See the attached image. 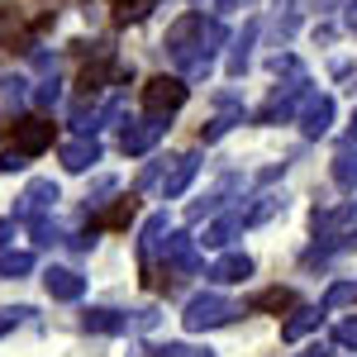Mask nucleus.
<instances>
[{"mask_svg":"<svg viewBox=\"0 0 357 357\" xmlns=\"http://www.w3.org/2000/svg\"><path fill=\"white\" fill-rule=\"evenodd\" d=\"M220 43H229V29L220 20H205V15H181L172 24V33H167V48H172L176 67L186 77H205L210 57L220 53Z\"/></svg>","mask_w":357,"mask_h":357,"instance_id":"f257e3e1","label":"nucleus"},{"mask_svg":"<svg viewBox=\"0 0 357 357\" xmlns=\"http://www.w3.org/2000/svg\"><path fill=\"white\" fill-rule=\"evenodd\" d=\"M234 314H243L238 305L229 301V296H195L191 305H186V314H181V324H186V333H205V329H220V324H229Z\"/></svg>","mask_w":357,"mask_h":357,"instance_id":"f03ea898","label":"nucleus"},{"mask_svg":"<svg viewBox=\"0 0 357 357\" xmlns=\"http://www.w3.org/2000/svg\"><path fill=\"white\" fill-rule=\"evenodd\" d=\"M186 105V82L181 77H153L143 86V110L148 114H172Z\"/></svg>","mask_w":357,"mask_h":357,"instance_id":"7ed1b4c3","label":"nucleus"},{"mask_svg":"<svg viewBox=\"0 0 357 357\" xmlns=\"http://www.w3.org/2000/svg\"><path fill=\"white\" fill-rule=\"evenodd\" d=\"M195 267H200V262H195V238L191 234H172V238H167L162 243V272L172 276H191Z\"/></svg>","mask_w":357,"mask_h":357,"instance_id":"20e7f679","label":"nucleus"},{"mask_svg":"<svg viewBox=\"0 0 357 357\" xmlns=\"http://www.w3.org/2000/svg\"><path fill=\"white\" fill-rule=\"evenodd\" d=\"M301 129L310 138H319V134H329V124H333V100L329 96H314V91H305V100H301Z\"/></svg>","mask_w":357,"mask_h":357,"instance_id":"39448f33","label":"nucleus"},{"mask_svg":"<svg viewBox=\"0 0 357 357\" xmlns=\"http://www.w3.org/2000/svg\"><path fill=\"white\" fill-rule=\"evenodd\" d=\"M15 148H20L24 158L48 153V148H53V124H48V119H20V124H15Z\"/></svg>","mask_w":357,"mask_h":357,"instance_id":"423d86ee","label":"nucleus"},{"mask_svg":"<svg viewBox=\"0 0 357 357\" xmlns=\"http://www.w3.org/2000/svg\"><path fill=\"white\" fill-rule=\"evenodd\" d=\"M162 114H148V119H138V124H129L124 134H119V148L129 153V158H138V153H148L158 138H162Z\"/></svg>","mask_w":357,"mask_h":357,"instance_id":"0eeeda50","label":"nucleus"},{"mask_svg":"<svg viewBox=\"0 0 357 357\" xmlns=\"http://www.w3.org/2000/svg\"><path fill=\"white\" fill-rule=\"evenodd\" d=\"M57 200V186L53 181H48V176H38V181H29V191L20 195V205H15V220H38V215H43V210H48V205H53Z\"/></svg>","mask_w":357,"mask_h":357,"instance_id":"6e6552de","label":"nucleus"},{"mask_svg":"<svg viewBox=\"0 0 357 357\" xmlns=\"http://www.w3.org/2000/svg\"><path fill=\"white\" fill-rule=\"evenodd\" d=\"M195 172H200V158H195V153H181V158L172 162V172L162 176V195H167V200H176V195L191 186V176H195Z\"/></svg>","mask_w":357,"mask_h":357,"instance_id":"1a4fd4ad","label":"nucleus"},{"mask_svg":"<svg viewBox=\"0 0 357 357\" xmlns=\"http://www.w3.org/2000/svg\"><path fill=\"white\" fill-rule=\"evenodd\" d=\"M43 286H48V296H53V301H82V291H86V281L77 272H67V267L43 272Z\"/></svg>","mask_w":357,"mask_h":357,"instance_id":"9d476101","label":"nucleus"},{"mask_svg":"<svg viewBox=\"0 0 357 357\" xmlns=\"http://www.w3.org/2000/svg\"><path fill=\"white\" fill-rule=\"evenodd\" d=\"M205 276H210L215 286H234V281L252 276V257H243V252H229V257H220V262H215Z\"/></svg>","mask_w":357,"mask_h":357,"instance_id":"9b49d317","label":"nucleus"},{"mask_svg":"<svg viewBox=\"0 0 357 357\" xmlns=\"http://www.w3.org/2000/svg\"><path fill=\"white\" fill-rule=\"evenodd\" d=\"M100 162V143L96 138H77V143H62V167L67 172H86V167Z\"/></svg>","mask_w":357,"mask_h":357,"instance_id":"f8f14e48","label":"nucleus"},{"mask_svg":"<svg viewBox=\"0 0 357 357\" xmlns=\"http://www.w3.org/2000/svg\"><path fill=\"white\" fill-rule=\"evenodd\" d=\"M238 229H243V215H220L215 224H205V234H200V248H215V252H220V248L234 243V234H238Z\"/></svg>","mask_w":357,"mask_h":357,"instance_id":"ddd939ff","label":"nucleus"},{"mask_svg":"<svg viewBox=\"0 0 357 357\" xmlns=\"http://www.w3.org/2000/svg\"><path fill=\"white\" fill-rule=\"evenodd\" d=\"M82 324L91 333H124L129 329V314H119V310H86Z\"/></svg>","mask_w":357,"mask_h":357,"instance_id":"4468645a","label":"nucleus"},{"mask_svg":"<svg viewBox=\"0 0 357 357\" xmlns=\"http://www.w3.org/2000/svg\"><path fill=\"white\" fill-rule=\"evenodd\" d=\"M276 210H286V195L262 191L257 200H252V205H248V210H238V215H243V229H248V224H262V220H272Z\"/></svg>","mask_w":357,"mask_h":357,"instance_id":"2eb2a0df","label":"nucleus"},{"mask_svg":"<svg viewBox=\"0 0 357 357\" xmlns=\"http://www.w3.org/2000/svg\"><path fill=\"white\" fill-rule=\"evenodd\" d=\"M319 319H324V305H319V310H310V305H305V310H296V314L281 324V338H291V343H296V338H305L310 329H319Z\"/></svg>","mask_w":357,"mask_h":357,"instance_id":"dca6fc26","label":"nucleus"},{"mask_svg":"<svg viewBox=\"0 0 357 357\" xmlns=\"http://www.w3.org/2000/svg\"><path fill=\"white\" fill-rule=\"evenodd\" d=\"M134 220H138V195H124L114 210H105V215L96 220V229H129Z\"/></svg>","mask_w":357,"mask_h":357,"instance_id":"f3484780","label":"nucleus"},{"mask_svg":"<svg viewBox=\"0 0 357 357\" xmlns=\"http://www.w3.org/2000/svg\"><path fill=\"white\" fill-rule=\"evenodd\" d=\"M167 234V215H153V220L143 224V238H138V252H143V272H153V248L162 243Z\"/></svg>","mask_w":357,"mask_h":357,"instance_id":"a211bd4d","label":"nucleus"},{"mask_svg":"<svg viewBox=\"0 0 357 357\" xmlns=\"http://www.w3.org/2000/svg\"><path fill=\"white\" fill-rule=\"evenodd\" d=\"M257 314H281V310H296V296L286 291V286H276V291H262L257 301H252Z\"/></svg>","mask_w":357,"mask_h":357,"instance_id":"6ab92c4d","label":"nucleus"},{"mask_svg":"<svg viewBox=\"0 0 357 357\" xmlns=\"http://www.w3.org/2000/svg\"><path fill=\"white\" fill-rule=\"evenodd\" d=\"M148 10H158V0H119L114 24H138V20H148Z\"/></svg>","mask_w":357,"mask_h":357,"instance_id":"aec40b11","label":"nucleus"},{"mask_svg":"<svg viewBox=\"0 0 357 357\" xmlns=\"http://www.w3.org/2000/svg\"><path fill=\"white\" fill-rule=\"evenodd\" d=\"M333 181L343 191H357V153H338L333 158Z\"/></svg>","mask_w":357,"mask_h":357,"instance_id":"412c9836","label":"nucleus"},{"mask_svg":"<svg viewBox=\"0 0 357 357\" xmlns=\"http://www.w3.org/2000/svg\"><path fill=\"white\" fill-rule=\"evenodd\" d=\"M234 191V176H224L220 186H215V191L205 195V200H200V205H191V220H200V215H215V210H220L224 205V195Z\"/></svg>","mask_w":357,"mask_h":357,"instance_id":"4be33fe9","label":"nucleus"},{"mask_svg":"<svg viewBox=\"0 0 357 357\" xmlns=\"http://www.w3.org/2000/svg\"><path fill=\"white\" fill-rule=\"evenodd\" d=\"M252 33H257V24H248V29H243V38L234 43V53H229V77H238V72H243V62H248V43H252Z\"/></svg>","mask_w":357,"mask_h":357,"instance_id":"5701e85b","label":"nucleus"},{"mask_svg":"<svg viewBox=\"0 0 357 357\" xmlns=\"http://www.w3.org/2000/svg\"><path fill=\"white\" fill-rule=\"evenodd\" d=\"M33 267V252H5L0 257V276H24Z\"/></svg>","mask_w":357,"mask_h":357,"instance_id":"b1692460","label":"nucleus"},{"mask_svg":"<svg viewBox=\"0 0 357 357\" xmlns=\"http://www.w3.org/2000/svg\"><path fill=\"white\" fill-rule=\"evenodd\" d=\"M348 301H357V281H338L329 296H324V314H329V310H338V305H348Z\"/></svg>","mask_w":357,"mask_h":357,"instance_id":"393cba45","label":"nucleus"},{"mask_svg":"<svg viewBox=\"0 0 357 357\" xmlns=\"http://www.w3.org/2000/svg\"><path fill=\"white\" fill-rule=\"evenodd\" d=\"M333 348H357V314H348V319L333 329Z\"/></svg>","mask_w":357,"mask_h":357,"instance_id":"a878e982","label":"nucleus"},{"mask_svg":"<svg viewBox=\"0 0 357 357\" xmlns=\"http://www.w3.org/2000/svg\"><path fill=\"white\" fill-rule=\"evenodd\" d=\"M29 229H33V243H57V224L53 220H29Z\"/></svg>","mask_w":357,"mask_h":357,"instance_id":"bb28decb","label":"nucleus"},{"mask_svg":"<svg viewBox=\"0 0 357 357\" xmlns=\"http://www.w3.org/2000/svg\"><path fill=\"white\" fill-rule=\"evenodd\" d=\"M29 314H33L29 305H20V310H0V333H10V329H15V324H24Z\"/></svg>","mask_w":357,"mask_h":357,"instance_id":"cd10ccee","label":"nucleus"},{"mask_svg":"<svg viewBox=\"0 0 357 357\" xmlns=\"http://www.w3.org/2000/svg\"><path fill=\"white\" fill-rule=\"evenodd\" d=\"M24 153H20V148H5V153H0V172H24Z\"/></svg>","mask_w":357,"mask_h":357,"instance_id":"c85d7f7f","label":"nucleus"},{"mask_svg":"<svg viewBox=\"0 0 357 357\" xmlns=\"http://www.w3.org/2000/svg\"><path fill=\"white\" fill-rule=\"evenodd\" d=\"M57 96H62V91H57V77H48V82L33 91V100H38V105H57Z\"/></svg>","mask_w":357,"mask_h":357,"instance_id":"c756f323","label":"nucleus"},{"mask_svg":"<svg viewBox=\"0 0 357 357\" xmlns=\"http://www.w3.org/2000/svg\"><path fill=\"white\" fill-rule=\"evenodd\" d=\"M153 357H195L186 343H167V348H153Z\"/></svg>","mask_w":357,"mask_h":357,"instance_id":"7c9ffc66","label":"nucleus"},{"mask_svg":"<svg viewBox=\"0 0 357 357\" xmlns=\"http://www.w3.org/2000/svg\"><path fill=\"white\" fill-rule=\"evenodd\" d=\"M329 353H333V338H329V343H310L301 357H329Z\"/></svg>","mask_w":357,"mask_h":357,"instance_id":"2f4dec72","label":"nucleus"},{"mask_svg":"<svg viewBox=\"0 0 357 357\" xmlns=\"http://www.w3.org/2000/svg\"><path fill=\"white\" fill-rule=\"evenodd\" d=\"M348 29H353V33H357V0H353V5H348Z\"/></svg>","mask_w":357,"mask_h":357,"instance_id":"473e14b6","label":"nucleus"},{"mask_svg":"<svg viewBox=\"0 0 357 357\" xmlns=\"http://www.w3.org/2000/svg\"><path fill=\"white\" fill-rule=\"evenodd\" d=\"M348 134H353V143H357V110H353V124H348Z\"/></svg>","mask_w":357,"mask_h":357,"instance_id":"72a5a7b5","label":"nucleus"}]
</instances>
